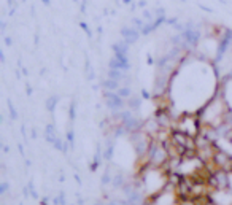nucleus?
<instances>
[{
	"instance_id": "obj_7",
	"label": "nucleus",
	"mask_w": 232,
	"mask_h": 205,
	"mask_svg": "<svg viewBox=\"0 0 232 205\" xmlns=\"http://www.w3.org/2000/svg\"><path fill=\"white\" fill-rule=\"evenodd\" d=\"M95 205H104V203H102V202H97V203H95Z\"/></svg>"
},
{
	"instance_id": "obj_6",
	"label": "nucleus",
	"mask_w": 232,
	"mask_h": 205,
	"mask_svg": "<svg viewBox=\"0 0 232 205\" xmlns=\"http://www.w3.org/2000/svg\"><path fill=\"white\" fill-rule=\"evenodd\" d=\"M108 205H122V200L121 199H116V200H111Z\"/></svg>"
},
{
	"instance_id": "obj_5",
	"label": "nucleus",
	"mask_w": 232,
	"mask_h": 205,
	"mask_svg": "<svg viewBox=\"0 0 232 205\" xmlns=\"http://www.w3.org/2000/svg\"><path fill=\"white\" fill-rule=\"evenodd\" d=\"M7 191H8V185H7V183H2V185H0V194L3 196Z\"/></svg>"
},
{
	"instance_id": "obj_1",
	"label": "nucleus",
	"mask_w": 232,
	"mask_h": 205,
	"mask_svg": "<svg viewBox=\"0 0 232 205\" xmlns=\"http://www.w3.org/2000/svg\"><path fill=\"white\" fill-rule=\"evenodd\" d=\"M178 205H199L196 197H178Z\"/></svg>"
},
{
	"instance_id": "obj_8",
	"label": "nucleus",
	"mask_w": 232,
	"mask_h": 205,
	"mask_svg": "<svg viewBox=\"0 0 232 205\" xmlns=\"http://www.w3.org/2000/svg\"><path fill=\"white\" fill-rule=\"evenodd\" d=\"M41 205H46V202H45V200H43V202H41Z\"/></svg>"
},
{
	"instance_id": "obj_2",
	"label": "nucleus",
	"mask_w": 232,
	"mask_h": 205,
	"mask_svg": "<svg viewBox=\"0 0 232 205\" xmlns=\"http://www.w3.org/2000/svg\"><path fill=\"white\" fill-rule=\"evenodd\" d=\"M111 183H113L115 188H122V186H124V176H122V175H115V178L111 180Z\"/></svg>"
},
{
	"instance_id": "obj_3",
	"label": "nucleus",
	"mask_w": 232,
	"mask_h": 205,
	"mask_svg": "<svg viewBox=\"0 0 232 205\" xmlns=\"http://www.w3.org/2000/svg\"><path fill=\"white\" fill-rule=\"evenodd\" d=\"M110 181H111V178H110L108 173H105L104 176H102V185H107V183H110Z\"/></svg>"
},
{
	"instance_id": "obj_4",
	"label": "nucleus",
	"mask_w": 232,
	"mask_h": 205,
	"mask_svg": "<svg viewBox=\"0 0 232 205\" xmlns=\"http://www.w3.org/2000/svg\"><path fill=\"white\" fill-rule=\"evenodd\" d=\"M129 94H131V91H129L127 88H122V89L119 91V95H121V97H127Z\"/></svg>"
}]
</instances>
